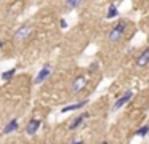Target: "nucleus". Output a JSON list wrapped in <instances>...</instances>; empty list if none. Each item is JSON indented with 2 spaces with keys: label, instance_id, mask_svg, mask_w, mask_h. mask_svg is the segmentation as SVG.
<instances>
[{
  "label": "nucleus",
  "instance_id": "obj_1",
  "mask_svg": "<svg viewBox=\"0 0 149 144\" xmlns=\"http://www.w3.org/2000/svg\"><path fill=\"white\" fill-rule=\"evenodd\" d=\"M127 26H128V22L127 21H120L119 24H116L112 29H111V32H109V42H119L120 38L123 37V34H125V31H127Z\"/></svg>",
  "mask_w": 149,
  "mask_h": 144
},
{
  "label": "nucleus",
  "instance_id": "obj_2",
  "mask_svg": "<svg viewBox=\"0 0 149 144\" xmlns=\"http://www.w3.org/2000/svg\"><path fill=\"white\" fill-rule=\"evenodd\" d=\"M53 74V66L50 63H45L42 66V69L39 70V74L36 75V79H34V83L36 85H42L43 82H47V80L50 79V75Z\"/></svg>",
  "mask_w": 149,
  "mask_h": 144
},
{
  "label": "nucleus",
  "instance_id": "obj_3",
  "mask_svg": "<svg viewBox=\"0 0 149 144\" xmlns=\"http://www.w3.org/2000/svg\"><path fill=\"white\" fill-rule=\"evenodd\" d=\"M87 82H88V77L87 75H79L77 79L72 82V86H71V91L74 93H80L82 90L85 88V85H87Z\"/></svg>",
  "mask_w": 149,
  "mask_h": 144
},
{
  "label": "nucleus",
  "instance_id": "obj_4",
  "mask_svg": "<svg viewBox=\"0 0 149 144\" xmlns=\"http://www.w3.org/2000/svg\"><path fill=\"white\" fill-rule=\"evenodd\" d=\"M132 98H133V91H132V90H128V91H125L116 102H114L112 109H114V111H117V109L123 107L125 104H128V101H132Z\"/></svg>",
  "mask_w": 149,
  "mask_h": 144
},
{
  "label": "nucleus",
  "instance_id": "obj_5",
  "mask_svg": "<svg viewBox=\"0 0 149 144\" xmlns=\"http://www.w3.org/2000/svg\"><path fill=\"white\" fill-rule=\"evenodd\" d=\"M31 32H32V27L29 24H23L15 31V38L16 40H24V38H27L31 35Z\"/></svg>",
  "mask_w": 149,
  "mask_h": 144
},
{
  "label": "nucleus",
  "instance_id": "obj_6",
  "mask_svg": "<svg viewBox=\"0 0 149 144\" xmlns=\"http://www.w3.org/2000/svg\"><path fill=\"white\" fill-rule=\"evenodd\" d=\"M88 117H90V114H88V112H82V114H79L77 117H75L74 120L71 122V125H69V130H71V131L77 130L79 127H82V123H84V122L87 120Z\"/></svg>",
  "mask_w": 149,
  "mask_h": 144
},
{
  "label": "nucleus",
  "instance_id": "obj_7",
  "mask_svg": "<svg viewBox=\"0 0 149 144\" xmlns=\"http://www.w3.org/2000/svg\"><path fill=\"white\" fill-rule=\"evenodd\" d=\"M40 127H42V120H39V118H31L27 127H26V133L29 136H32V134H36L40 130Z\"/></svg>",
  "mask_w": 149,
  "mask_h": 144
},
{
  "label": "nucleus",
  "instance_id": "obj_8",
  "mask_svg": "<svg viewBox=\"0 0 149 144\" xmlns=\"http://www.w3.org/2000/svg\"><path fill=\"white\" fill-rule=\"evenodd\" d=\"M88 104V99H84V101H79L75 102V104H69V106H64V107L61 109L63 114H66V112H72V111H79V109L85 107V106Z\"/></svg>",
  "mask_w": 149,
  "mask_h": 144
},
{
  "label": "nucleus",
  "instance_id": "obj_9",
  "mask_svg": "<svg viewBox=\"0 0 149 144\" xmlns=\"http://www.w3.org/2000/svg\"><path fill=\"white\" fill-rule=\"evenodd\" d=\"M148 64H149V47L146 48V50L138 56V59H136V66L138 67H144V66H148Z\"/></svg>",
  "mask_w": 149,
  "mask_h": 144
},
{
  "label": "nucleus",
  "instance_id": "obj_10",
  "mask_svg": "<svg viewBox=\"0 0 149 144\" xmlns=\"http://www.w3.org/2000/svg\"><path fill=\"white\" fill-rule=\"evenodd\" d=\"M18 127H19L18 120H16V118H11V120H10V122H8V123L3 127L2 133H3V134H10V133H13V131H16V130H18Z\"/></svg>",
  "mask_w": 149,
  "mask_h": 144
},
{
  "label": "nucleus",
  "instance_id": "obj_11",
  "mask_svg": "<svg viewBox=\"0 0 149 144\" xmlns=\"http://www.w3.org/2000/svg\"><path fill=\"white\" fill-rule=\"evenodd\" d=\"M119 16V8H117L116 3H109V6H107V13H106V18L107 19H114Z\"/></svg>",
  "mask_w": 149,
  "mask_h": 144
},
{
  "label": "nucleus",
  "instance_id": "obj_12",
  "mask_svg": "<svg viewBox=\"0 0 149 144\" xmlns=\"http://www.w3.org/2000/svg\"><path fill=\"white\" fill-rule=\"evenodd\" d=\"M16 74V67H11V69H8V70H5V72H2V80L3 82H8V80H11L13 79V75Z\"/></svg>",
  "mask_w": 149,
  "mask_h": 144
},
{
  "label": "nucleus",
  "instance_id": "obj_13",
  "mask_svg": "<svg viewBox=\"0 0 149 144\" xmlns=\"http://www.w3.org/2000/svg\"><path fill=\"white\" fill-rule=\"evenodd\" d=\"M148 134H149V125L139 127L138 130L135 131V136H138V138H144V136H148Z\"/></svg>",
  "mask_w": 149,
  "mask_h": 144
},
{
  "label": "nucleus",
  "instance_id": "obj_14",
  "mask_svg": "<svg viewBox=\"0 0 149 144\" xmlns=\"http://www.w3.org/2000/svg\"><path fill=\"white\" fill-rule=\"evenodd\" d=\"M82 2H79V0H71V2H66V6H68L69 10L72 8H77V6H80Z\"/></svg>",
  "mask_w": 149,
  "mask_h": 144
},
{
  "label": "nucleus",
  "instance_id": "obj_15",
  "mask_svg": "<svg viewBox=\"0 0 149 144\" xmlns=\"http://www.w3.org/2000/svg\"><path fill=\"white\" fill-rule=\"evenodd\" d=\"M59 26H61V29H66V27H68V22H66V19H64V18H63L61 21H59Z\"/></svg>",
  "mask_w": 149,
  "mask_h": 144
},
{
  "label": "nucleus",
  "instance_id": "obj_16",
  "mask_svg": "<svg viewBox=\"0 0 149 144\" xmlns=\"http://www.w3.org/2000/svg\"><path fill=\"white\" fill-rule=\"evenodd\" d=\"M69 144H84V141L82 139H74V141H71Z\"/></svg>",
  "mask_w": 149,
  "mask_h": 144
},
{
  "label": "nucleus",
  "instance_id": "obj_17",
  "mask_svg": "<svg viewBox=\"0 0 149 144\" xmlns=\"http://www.w3.org/2000/svg\"><path fill=\"white\" fill-rule=\"evenodd\" d=\"M3 47V40H0V48Z\"/></svg>",
  "mask_w": 149,
  "mask_h": 144
},
{
  "label": "nucleus",
  "instance_id": "obj_18",
  "mask_svg": "<svg viewBox=\"0 0 149 144\" xmlns=\"http://www.w3.org/2000/svg\"><path fill=\"white\" fill-rule=\"evenodd\" d=\"M100 144H109V143H107V141H103V143H100Z\"/></svg>",
  "mask_w": 149,
  "mask_h": 144
}]
</instances>
